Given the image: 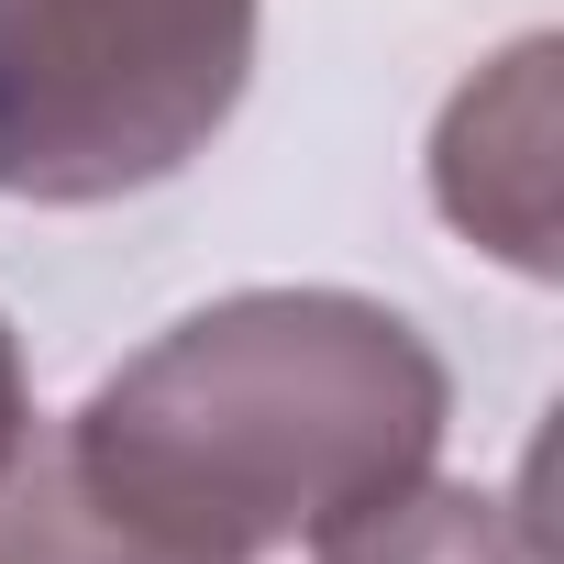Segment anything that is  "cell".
I'll return each mask as SVG.
<instances>
[{
    "label": "cell",
    "instance_id": "5",
    "mask_svg": "<svg viewBox=\"0 0 564 564\" xmlns=\"http://www.w3.org/2000/svg\"><path fill=\"white\" fill-rule=\"evenodd\" d=\"M34 454V377H23V344L12 322H0V487H12V465Z\"/></svg>",
    "mask_w": 564,
    "mask_h": 564
},
{
    "label": "cell",
    "instance_id": "3",
    "mask_svg": "<svg viewBox=\"0 0 564 564\" xmlns=\"http://www.w3.org/2000/svg\"><path fill=\"white\" fill-rule=\"evenodd\" d=\"M432 199L498 265L553 276V34H520L487 78L454 89L432 133Z\"/></svg>",
    "mask_w": 564,
    "mask_h": 564
},
{
    "label": "cell",
    "instance_id": "2",
    "mask_svg": "<svg viewBox=\"0 0 564 564\" xmlns=\"http://www.w3.org/2000/svg\"><path fill=\"white\" fill-rule=\"evenodd\" d=\"M254 78V0H0V199L166 188Z\"/></svg>",
    "mask_w": 564,
    "mask_h": 564
},
{
    "label": "cell",
    "instance_id": "1",
    "mask_svg": "<svg viewBox=\"0 0 564 564\" xmlns=\"http://www.w3.org/2000/svg\"><path fill=\"white\" fill-rule=\"evenodd\" d=\"M454 377L388 300L232 289L122 355L12 465V564H265L432 476Z\"/></svg>",
    "mask_w": 564,
    "mask_h": 564
},
{
    "label": "cell",
    "instance_id": "4",
    "mask_svg": "<svg viewBox=\"0 0 564 564\" xmlns=\"http://www.w3.org/2000/svg\"><path fill=\"white\" fill-rule=\"evenodd\" d=\"M322 564H553L542 553V520L498 487H399L388 509L344 520L333 542H311Z\"/></svg>",
    "mask_w": 564,
    "mask_h": 564
}]
</instances>
